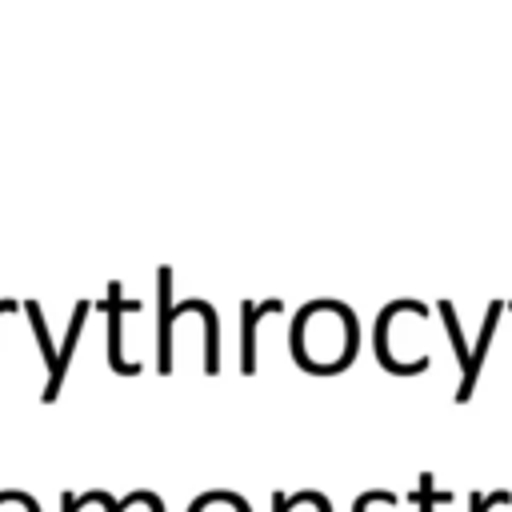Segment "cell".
I'll return each mask as SVG.
<instances>
[{
	"label": "cell",
	"instance_id": "obj_3",
	"mask_svg": "<svg viewBox=\"0 0 512 512\" xmlns=\"http://www.w3.org/2000/svg\"><path fill=\"white\" fill-rule=\"evenodd\" d=\"M188 512H252V504H248L240 492H220V488H212V492H200V496L188 504Z\"/></svg>",
	"mask_w": 512,
	"mask_h": 512
},
{
	"label": "cell",
	"instance_id": "obj_4",
	"mask_svg": "<svg viewBox=\"0 0 512 512\" xmlns=\"http://www.w3.org/2000/svg\"><path fill=\"white\" fill-rule=\"evenodd\" d=\"M412 504H416V512H436V508L452 504V492H440V488H436V476H432V472H420V476H416Z\"/></svg>",
	"mask_w": 512,
	"mask_h": 512
},
{
	"label": "cell",
	"instance_id": "obj_6",
	"mask_svg": "<svg viewBox=\"0 0 512 512\" xmlns=\"http://www.w3.org/2000/svg\"><path fill=\"white\" fill-rule=\"evenodd\" d=\"M504 504H512V492H504V488H496V492H468V512H496Z\"/></svg>",
	"mask_w": 512,
	"mask_h": 512
},
{
	"label": "cell",
	"instance_id": "obj_5",
	"mask_svg": "<svg viewBox=\"0 0 512 512\" xmlns=\"http://www.w3.org/2000/svg\"><path fill=\"white\" fill-rule=\"evenodd\" d=\"M264 308H268V304H264ZM264 308H260V312H264ZM260 312H256L252 304H244V352H240V368H244V372H252V368H256V348H252V332H256V316H260Z\"/></svg>",
	"mask_w": 512,
	"mask_h": 512
},
{
	"label": "cell",
	"instance_id": "obj_1",
	"mask_svg": "<svg viewBox=\"0 0 512 512\" xmlns=\"http://www.w3.org/2000/svg\"><path fill=\"white\" fill-rule=\"evenodd\" d=\"M356 316L344 304L320 300L300 308L296 316V332H292V348H296V364L316 372V376H332L344 372L356 360Z\"/></svg>",
	"mask_w": 512,
	"mask_h": 512
},
{
	"label": "cell",
	"instance_id": "obj_7",
	"mask_svg": "<svg viewBox=\"0 0 512 512\" xmlns=\"http://www.w3.org/2000/svg\"><path fill=\"white\" fill-rule=\"evenodd\" d=\"M272 512H292V508H288V496H284V492H272Z\"/></svg>",
	"mask_w": 512,
	"mask_h": 512
},
{
	"label": "cell",
	"instance_id": "obj_8",
	"mask_svg": "<svg viewBox=\"0 0 512 512\" xmlns=\"http://www.w3.org/2000/svg\"><path fill=\"white\" fill-rule=\"evenodd\" d=\"M368 508H372V492H360L356 504H352V512H368Z\"/></svg>",
	"mask_w": 512,
	"mask_h": 512
},
{
	"label": "cell",
	"instance_id": "obj_2",
	"mask_svg": "<svg viewBox=\"0 0 512 512\" xmlns=\"http://www.w3.org/2000/svg\"><path fill=\"white\" fill-rule=\"evenodd\" d=\"M500 316H504V300H492V304H488V312H484V324H480V336H476V344H472V356H468V368L460 372V388H456V404H464V400H472V392H476V380H480V368H484V356H488V344H492V332H496V324H500Z\"/></svg>",
	"mask_w": 512,
	"mask_h": 512
}]
</instances>
